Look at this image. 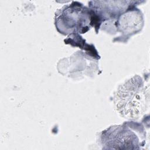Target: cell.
<instances>
[{
    "label": "cell",
    "mask_w": 150,
    "mask_h": 150,
    "mask_svg": "<svg viewBox=\"0 0 150 150\" xmlns=\"http://www.w3.org/2000/svg\"><path fill=\"white\" fill-rule=\"evenodd\" d=\"M103 137H108L103 139H107L105 141L106 145L109 146H125V145H137L138 138L135 134L130 130L126 126H113L107 131H104Z\"/></svg>",
    "instance_id": "1"
}]
</instances>
